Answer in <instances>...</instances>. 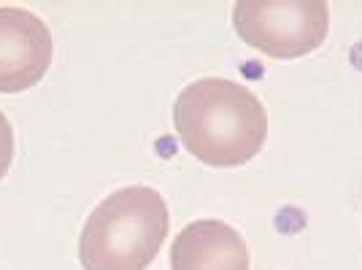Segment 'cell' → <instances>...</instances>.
I'll return each instance as SVG.
<instances>
[{
    "label": "cell",
    "mask_w": 362,
    "mask_h": 270,
    "mask_svg": "<svg viewBox=\"0 0 362 270\" xmlns=\"http://www.w3.org/2000/svg\"><path fill=\"white\" fill-rule=\"evenodd\" d=\"M173 124L184 149L211 168L246 165L268 135V114L259 98L230 78H197L181 90Z\"/></svg>",
    "instance_id": "1"
},
{
    "label": "cell",
    "mask_w": 362,
    "mask_h": 270,
    "mask_svg": "<svg viewBox=\"0 0 362 270\" xmlns=\"http://www.w3.org/2000/svg\"><path fill=\"white\" fill-rule=\"evenodd\" d=\"M170 230L165 197L151 187H124L90 213L78 238L84 270H146Z\"/></svg>",
    "instance_id": "2"
},
{
    "label": "cell",
    "mask_w": 362,
    "mask_h": 270,
    "mask_svg": "<svg viewBox=\"0 0 362 270\" xmlns=\"http://www.w3.org/2000/svg\"><path fill=\"white\" fill-rule=\"evenodd\" d=\"M233 25L249 46L276 60L317 52L330 30V8L322 0H241L233 6Z\"/></svg>",
    "instance_id": "3"
},
{
    "label": "cell",
    "mask_w": 362,
    "mask_h": 270,
    "mask_svg": "<svg viewBox=\"0 0 362 270\" xmlns=\"http://www.w3.org/2000/svg\"><path fill=\"white\" fill-rule=\"evenodd\" d=\"M52 54L54 41L41 16L0 6V92L30 90L46 76Z\"/></svg>",
    "instance_id": "4"
},
{
    "label": "cell",
    "mask_w": 362,
    "mask_h": 270,
    "mask_svg": "<svg viewBox=\"0 0 362 270\" xmlns=\"http://www.w3.org/2000/svg\"><path fill=\"white\" fill-rule=\"evenodd\" d=\"M170 270H249V249L238 230L219 219H200L176 235Z\"/></svg>",
    "instance_id": "5"
},
{
    "label": "cell",
    "mask_w": 362,
    "mask_h": 270,
    "mask_svg": "<svg viewBox=\"0 0 362 270\" xmlns=\"http://www.w3.org/2000/svg\"><path fill=\"white\" fill-rule=\"evenodd\" d=\"M11 160H14V130L6 119V114L0 111V179L8 173Z\"/></svg>",
    "instance_id": "6"
}]
</instances>
